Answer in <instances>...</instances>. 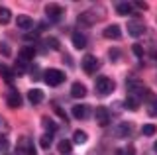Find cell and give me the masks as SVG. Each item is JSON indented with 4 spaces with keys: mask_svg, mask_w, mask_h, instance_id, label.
Listing matches in <instances>:
<instances>
[{
    "mask_svg": "<svg viewBox=\"0 0 157 155\" xmlns=\"http://www.w3.org/2000/svg\"><path fill=\"white\" fill-rule=\"evenodd\" d=\"M94 89H96L98 96H110L112 93H114V89H116V83L112 79H108V77H98Z\"/></svg>",
    "mask_w": 157,
    "mask_h": 155,
    "instance_id": "cell-1",
    "label": "cell"
},
{
    "mask_svg": "<svg viewBox=\"0 0 157 155\" xmlns=\"http://www.w3.org/2000/svg\"><path fill=\"white\" fill-rule=\"evenodd\" d=\"M43 81H45L49 86H59L65 81V73L59 71V69H47L45 75H43Z\"/></svg>",
    "mask_w": 157,
    "mask_h": 155,
    "instance_id": "cell-2",
    "label": "cell"
},
{
    "mask_svg": "<svg viewBox=\"0 0 157 155\" xmlns=\"http://www.w3.org/2000/svg\"><path fill=\"white\" fill-rule=\"evenodd\" d=\"M45 14L51 22H61V18L65 16V10H63V6H59V4H47Z\"/></svg>",
    "mask_w": 157,
    "mask_h": 155,
    "instance_id": "cell-3",
    "label": "cell"
},
{
    "mask_svg": "<svg viewBox=\"0 0 157 155\" xmlns=\"http://www.w3.org/2000/svg\"><path fill=\"white\" fill-rule=\"evenodd\" d=\"M94 120H96V124L98 126H108L110 124V120H112V114H110V110L104 108V106H98V108L94 110Z\"/></svg>",
    "mask_w": 157,
    "mask_h": 155,
    "instance_id": "cell-4",
    "label": "cell"
},
{
    "mask_svg": "<svg viewBox=\"0 0 157 155\" xmlns=\"http://www.w3.org/2000/svg\"><path fill=\"white\" fill-rule=\"evenodd\" d=\"M98 65H100V63H98V59L94 55H85L82 61H81V67H82V71H85L86 75H92V73L98 69Z\"/></svg>",
    "mask_w": 157,
    "mask_h": 155,
    "instance_id": "cell-5",
    "label": "cell"
},
{
    "mask_svg": "<svg viewBox=\"0 0 157 155\" xmlns=\"http://www.w3.org/2000/svg\"><path fill=\"white\" fill-rule=\"evenodd\" d=\"M98 20H100V18L94 16V8H92V10H85L82 14H78V18H77V22H78V24H82V26H86V28L94 26Z\"/></svg>",
    "mask_w": 157,
    "mask_h": 155,
    "instance_id": "cell-6",
    "label": "cell"
},
{
    "mask_svg": "<svg viewBox=\"0 0 157 155\" xmlns=\"http://www.w3.org/2000/svg\"><path fill=\"white\" fill-rule=\"evenodd\" d=\"M128 33H130L132 37H141L145 33V26H144V22H140V20H132L130 24H128Z\"/></svg>",
    "mask_w": 157,
    "mask_h": 155,
    "instance_id": "cell-7",
    "label": "cell"
},
{
    "mask_svg": "<svg viewBox=\"0 0 157 155\" xmlns=\"http://www.w3.org/2000/svg\"><path fill=\"white\" fill-rule=\"evenodd\" d=\"M33 57H36V49H33L32 45H26V47H22L18 53V59L20 61H24L26 65H29V63L33 61Z\"/></svg>",
    "mask_w": 157,
    "mask_h": 155,
    "instance_id": "cell-8",
    "label": "cell"
},
{
    "mask_svg": "<svg viewBox=\"0 0 157 155\" xmlns=\"http://www.w3.org/2000/svg\"><path fill=\"white\" fill-rule=\"evenodd\" d=\"M102 36H104L106 40H120V37H122V30H120L118 24H110V26L102 32Z\"/></svg>",
    "mask_w": 157,
    "mask_h": 155,
    "instance_id": "cell-9",
    "label": "cell"
},
{
    "mask_svg": "<svg viewBox=\"0 0 157 155\" xmlns=\"http://www.w3.org/2000/svg\"><path fill=\"white\" fill-rule=\"evenodd\" d=\"M6 102H8L10 108H20V106H22V94L12 89L8 93V96H6Z\"/></svg>",
    "mask_w": 157,
    "mask_h": 155,
    "instance_id": "cell-10",
    "label": "cell"
},
{
    "mask_svg": "<svg viewBox=\"0 0 157 155\" xmlns=\"http://www.w3.org/2000/svg\"><path fill=\"white\" fill-rule=\"evenodd\" d=\"M43 98H45V94H43V90H39V89H32L28 93V100H29V104H33V106L41 104Z\"/></svg>",
    "mask_w": 157,
    "mask_h": 155,
    "instance_id": "cell-11",
    "label": "cell"
},
{
    "mask_svg": "<svg viewBox=\"0 0 157 155\" xmlns=\"http://www.w3.org/2000/svg\"><path fill=\"white\" fill-rule=\"evenodd\" d=\"M71 96L73 98H85L86 96V89H85V85L82 83H73V86H71Z\"/></svg>",
    "mask_w": 157,
    "mask_h": 155,
    "instance_id": "cell-12",
    "label": "cell"
},
{
    "mask_svg": "<svg viewBox=\"0 0 157 155\" xmlns=\"http://www.w3.org/2000/svg\"><path fill=\"white\" fill-rule=\"evenodd\" d=\"M73 47L75 49H85L86 47V36L81 32H75L73 33Z\"/></svg>",
    "mask_w": 157,
    "mask_h": 155,
    "instance_id": "cell-13",
    "label": "cell"
},
{
    "mask_svg": "<svg viewBox=\"0 0 157 155\" xmlns=\"http://www.w3.org/2000/svg\"><path fill=\"white\" fill-rule=\"evenodd\" d=\"M16 26L20 28V30H32L33 20L29 16H16Z\"/></svg>",
    "mask_w": 157,
    "mask_h": 155,
    "instance_id": "cell-14",
    "label": "cell"
},
{
    "mask_svg": "<svg viewBox=\"0 0 157 155\" xmlns=\"http://www.w3.org/2000/svg\"><path fill=\"white\" fill-rule=\"evenodd\" d=\"M86 114H88V108L85 104H75L73 106V118H77V120H85L86 118Z\"/></svg>",
    "mask_w": 157,
    "mask_h": 155,
    "instance_id": "cell-15",
    "label": "cell"
},
{
    "mask_svg": "<svg viewBox=\"0 0 157 155\" xmlns=\"http://www.w3.org/2000/svg\"><path fill=\"white\" fill-rule=\"evenodd\" d=\"M132 6H134L132 2H116V4H114L116 12L120 14V16H128V14L132 12Z\"/></svg>",
    "mask_w": 157,
    "mask_h": 155,
    "instance_id": "cell-16",
    "label": "cell"
},
{
    "mask_svg": "<svg viewBox=\"0 0 157 155\" xmlns=\"http://www.w3.org/2000/svg\"><path fill=\"white\" fill-rule=\"evenodd\" d=\"M116 138H128V135L132 134V124H126V122H122L120 126L116 128Z\"/></svg>",
    "mask_w": 157,
    "mask_h": 155,
    "instance_id": "cell-17",
    "label": "cell"
},
{
    "mask_svg": "<svg viewBox=\"0 0 157 155\" xmlns=\"http://www.w3.org/2000/svg\"><path fill=\"white\" fill-rule=\"evenodd\" d=\"M0 75H2V79L6 81V83H12V79H14V69H10L8 65L0 63Z\"/></svg>",
    "mask_w": 157,
    "mask_h": 155,
    "instance_id": "cell-18",
    "label": "cell"
},
{
    "mask_svg": "<svg viewBox=\"0 0 157 155\" xmlns=\"http://www.w3.org/2000/svg\"><path fill=\"white\" fill-rule=\"evenodd\" d=\"M137 104H140V100H137L136 96H128L126 102H124V108H126V110H130V112H136V110L140 108Z\"/></svg>",
    "mask_w": 157,
    "mask_h": 155,
    "instance_id": "cell-19",
    "label": "cell"
},
{
    "mask_svg": "<svg viewBox=\"0 0 157 155\" xmlns=\"http://www.w3.org/2000/svg\"><path fill=\"white\" fill-rule=\"evenodd\" d=\"M86 139H88V135H86V132H82V130H77V132L73 134V143H77V145L86 143Z\"/></svg>",
    "mask_w": 157,
    "mask_h": 155,
    "instance_id": "cell-20",
    "label": "cell"
},
{
    "mask_svg": "<svg viewBox=\"0 0 157 155\" xmlns=\"http://www.w3.org/2000/svg\"><path fill=\"white\" fill-rule=\"evenodd\" d=\"M57 147H59V151H61L63 155H69V153L73 151V143L69 142V139H61V142H59V145H57Z\"/></svg>",
    "mask_w": 157,
    "mask_h": 155,
    "instance_id": "cell-21",
    "label": "cell"
},
{
    "mask_svg": "<svg viewBox=\"0 0 157 155\" xmlns=\"http://www.w3.org/2000/svg\"><path fill=\"white\" fill-rule=\"evenodd\" d=\"M10 20H12V12H10V8L0 6V24H8Z\"/></svg>",
    "mask_w": 157,
    "mask_h": 155,
    "instance_id": "cell-22",
    "label": "cell"
},
{
    "mask_svg": "<svg viewBox=\"0 0 157 155\" xmlns=\"http://www.w3.org/2000/svg\"><path fill=\"white\" fill-rule=\"evenodd\" d=\"M41 126H43V128H45V130H47V132H49V134H53V132H55V130H57V126H55V124H53V122H51V120H49V118H47V116H43V118H41Z\"/></svg>",
    "mask_w": 157,
    "mask_h": 155,
    "instance_id": "cell-23",
    "label": "cell"
},
{
    "mask_svg": "<svg viewBox=\"0 0 157 155\" xmlns=\"http://www.w3.org/2000/svg\"><path fill=\"white\" fill-rule=\"evenodd\" d=\"M26 71H28V65L24 61L16 59V65H14V75H24Z\"/></svg>",
    "mask_w": 157,
    "mask_h": 155,
    "instance_id": "cell-24",
    "label": "cell"
},
{
    "mask_svg": "<svg viewBox=\"0 0 157 155\" xmlns=\"http://www.w3.org/2000/svg\"><path fill=\"white\" fill-rule=\"evenodd\" d=\"M141 134H144V135H155L157 134V126H153V124L141 126Z\"/></svg>",
    "mask_w": 157,
    "mask_h": 155,
    "instance_id": "cell-25",
    "label": "cell"
},
{
    "mask_svg": "<svg viewBox=\"0 0 157 155\" xmlns=\"http://www.w3.org/2000/svg\"><path fill=\"white\" fill-rule=\"evenodd\" d=\"M39 145H41V149H49V145H51V134H43L41 139H39Z\"/></svg>",
    "mask_w": 157,
    "mask_h": 155,
    "instance_id": "cell-26",
    "label": "cell"
},
{
    "mask_svg": "<svg viewBox=\"0 0 157 155\" xmlns=\"http://www.w3.org/2000/svg\"><path fill=\"white\" fill-rule=\"evenodd\" d=\"M120 55H122V51L120 49H116V47H112L110 51H108V57H110V61H120Z\"/></svg>",
    "mask_w": 157,
    "mask_h": 155,
    "instance_id": "cell-27",
    "label": "cell"
},
{
    "mask_svg": "<svg viewBox=\"0 0 157 155\" xmlns=\"http://www.w3.org/2000/svg\"><path fill=\"white\" fill-rule=\"evenodd\" d=\"M147 114L157 116V98H151V104H147Z\"/></svg>",
    "mask_w": 157,
    "mask_h": 155,
    "instance_id": "cell-28",
    "label": "cell"
},
{
    "mask_svg": "<svg viewBox=\"0 0 157 155\" xmlns=\"http://www.w3.org/2000/svg\"><path fill=\"white\" fill-rule=\"evenodd\" d=\"M45 45H49L51 49H59V41L55 40V37H47V40H45Z\"/></svg>",
    "mask_w": 157,
    "mask_h": 155,
    "instance_id": "cell-29",
    "label": "cell"
},
{
    "mask_svg": "<svg viewBox=\"0 0 157 155\" xmlns=\"http://www.w3.org/2000/svg\"><path fill=\"white\" fill-rule=\"evenodd\" d=\"M132 51H134L137 57H144V47H141L140 43H134V47H132Z\"/></svg>",
    "mask_w": 157,
    "mask_h": 155,
    "instance_id": "cell-30",
    "label": "cell"
},
{
    "mask_svg": "<svg viewBox=\"0 0 157 155\" xmlns=\"http://www.w3.org/2000/svg\"><path fill=\"white\" fill-rule=\"evenodd\" d=\"M24 41H29V43H37V33H28L24 37Z\"/></svg>",
    "mask_w": 157,
    "mask_h": 155,
    "instance_id": "cell-31",
    "label": "cell"
},
{
    "mask_svg": "<svg viewBox=\"0 0 157 155\" xmlns=\"http://www.w3.org/2000/svg\"><path fill=\"white\" fill-rule=\"evenodd\" d=\"M0 132H2V135H4V132H8V124L4 122V118H0Z\"/></svg>",
    "mask_w": 157,
    "mask_h": 155,
    "instance_id": "cell-32",
    "label": "cell"
},
{
    "mask_svg": "<svg viewBox=\"0 0 157 155\" xmlns=\"http://www.w3.org/2000/svg\"><path fill=\"white\" fill-rule=\"evenodd\" d=\"M55 112H57V116H59V118L67 120V114H65V110H61V108H59V106H55Z\"/></svg>",
    "mask_w": 157,
    "mask_h": 155,
    "instance_id": "cell-33",
    "label": "cell"
},
{
    "mask_svg": "<svg viewBox=\"0 0 157 155\" xmlns=\"http://www.w3.org/2000/svg\"><path fill=\"white\" fill-rule=\"evenodd\" d=\"M0 49H2V53L4 55H10V49H8V45L4 41H0Z\"/></svg>",
    "mask_w": 157,
    "mask_h": 155,
    "instance_id": "cell-34",
    "label": "cell"
},
{
    "mask_svg": "<svg viewBox=\"0 0 157 155\" xmlns=\"http://www.w3.org/2000/svg\"><path fill=\"white\" fill-rule=\"evenodd\" d=\"M134 6H137V8H141V10H147V2H136Z\"/></svg>",
    "mask_w": 157,
    "mask_h": 155,
    "instance_id": "cell-35",
    "label": "cell"
},
{
    "mask_svg": "<svg viewBox=\"0 0 157 155\" xmlns=\"http://www.w3.org/2000/svg\"><path fill=\"white\" fill-rule=\"evenodd\" d=\"M45 28H49V26H47V22H41V24H39V28H37V30H39V32H43Z\"/></svg>",
    "mask_w": 157,
    "mask_h": 155,
    "instance_id": "cell-36",
    "label": "cell"
},
{
    "mask_svg": "<svg viewBox=\"0 0 157 155\" xmlns=\"http://www.w3.org/2000/svg\"><path fill=\"white\" fill-rule=\"evenodd\" d=\"M116 155H128V151H126V149H118Z\"/></svg>",
    "mask_w": 157,
    "mask_h": 155,
    "instance_id": "cell-37",
    "label": "cell"
},
{
    "mask_svg": "<svg viewBox=\"0 0 157 155\" xmlns=\"http://www.w3.org/2000/svg\"><path fill=\"white\" fill-rule=\"evenodd\" d=\"M153 151H155V153H157V142H155V143H153Z\"/></svg>",
    "mask_w": 157,
    "mask_h": 155,
    "instance_id": "cell-38",
    "label": "cell"
},
{
    "mask_svg": "<svg viewBox=\"0 0 157 155\" xmlns=\"http://www.w3.org/2000/svg\"><path fill=\"white\" fill-rule=\"evenodd\" d=\"M153 59H155V61H157V51H153Z\"/></svg>",
    "mask_w": 157,
    "mask_h": 155,
    "instance_id": "cell-39",
    "label": "cell"
},
{
    "mask_svg": "<svg viewBox=\"0 0 157 155\" xmlns=\"http://www.w3.org/2000/svg\"><path fill=\"white\" fill-rule=\"evenodd\" d=\"M0 155H2V151H0Z\"/></svg>",
    "mask_w": 157,
    "mask_h": 155,
    "instance_id": "cell-40",
    "label": "cell"
}]
</instances>
